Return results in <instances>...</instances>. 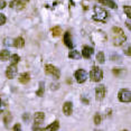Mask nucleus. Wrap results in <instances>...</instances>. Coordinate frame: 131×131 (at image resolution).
Segmentation results:
<instances>
[{
	"label": "nucleus",
	"mask_w": 131,
	"mask_h": 131,
	"mask_svg": "<svg viewBox=\"0 0 131 131\" xmlns=\"http://www.w3.org/2000/svg\"><path fill=\"white\" fill-rule=\"evenodd\" d=\"M111 38L115 46H120L127 41V36L124 32L120 27H113L111 33Z\"/></svg>",
	"instance_id": "nucleus-1"
},
{
	"label": "nucleus",
	"mask_w": 131,
	"mask_h": 131,
	"mask_svg": "<svg viewBox=\"0 0 131 131\" xmlns=\"http://www.w3.org/2000/svg\"><path fill=\"white\" fill-rule=\"evenodd\" d=\"M93 18H94L95 20H99V21H105L106 18H108V12H106V10H104L103 8L99 7V6H95Z\"/></svg>",
	"instance_id": "nucleus-2"
},
{
	"label": "nucleus",
	"mask_w": 131,
	"mask_h": 131,
	"mask_svg": "<svg viewBox=\"0 0 131 131\" xmlns=\"http://www.w3.org/2000/svg\"><path fill=\"white\" fill-rule=\"evenodd\" d=\"M90 77H91V81L100 82L102 79H103V72H102V70L100 67L93 66L90 71Z\"/></svg>",
	"instance_id": "nucleus-3"
},
{
	"label": "nucleus",
	"mask_w": 131,
	"mask_h": 131,
	"mask_svg": "<svg viewBox=\"0 0 131 131\" xmlns=\"http://www.w3.org/2000/svg\"><path fill=\"white\" fill-rule=\"evenodd\" d=\"M45 72H46V74H48V75H53V76H54V79H56V80H58L59 76H61V73H59L58 68H56L55 66L50 65V64L46 65Z\"/></svg>",
	"instance_id": "nucleus-4"
},
{
	"label": "nucleus",
	"mask_w": 131,
	"mask_h": 131,
	"mask_svg": "<svg viewBox=\"0 0 131 131\" xmlns=\"http://www.w3.org/2000/svg\"><path fill=\"white\" fill-rule=\"evenodd\" d=\"M118 97L121 102H130L131 101V92L130 90H127V88H123L119 92L118 94Z\"/></svg>",
	"instance_id": "nucleus-5"
},
{
	"label": "nucleus",
	"mask_w": 131,
	"mask_h": 131,
	"mask_svg": "<svg viewBox=\"0 0 131 131\" xmlns=\"http://www.w3.org/2000/svg\"><path fill=\"white\" fill-rule=\"evenodd\" d=\"M105 86L104 85H97L95 87V97H96L97 101H102L105 96Z\"/></svg>",
	"instance_id": "nucleus-6"
},
{
	"label": "nucleus",
	"mask_w": 131,
	"mask_h": 131,
	"mask_svg": "<svg viewBox=\"0 0 131 131\" xmlns=\"http://www.w3.org/2000/svg\"><path fill=\"white\" fill-rule=\"evenodd\" d=\"M86 77H87V74H86V72L84 70H77L76 72H75V79H76L77 83L82 84L84 83V82L86 81Z\"/></svg>",
	"instance_id": "nucleus-7"
},
{
	"label": "nucleus",
	"mask_w": 131,
	"mask_h": 131,
	"mask_svg": "<svg viewBox=\"0 0 131 131\" xmlns=\"http://www.w3.org/2000/svg\"><path fill=\"white\" fill-rule=\"evenodd\" d=\"M10 8L15 10H23L25 8V3L21 0H12L10 2Z\"/></svg>",
	"instance_id": "nucleus-8"
},
{
	"label": "nucleus",
	"mask_w": 131,
	"mask_h": 131,
	"mask_svg": "<svg viewBox=\"0 0 131 131\" xmlns=\"http://www.w3.org/2000/svg\"><path fill=\"white\" fill-rule=\"evenodd\" d=\"M17 74V66L16 65H10L8 66L7 71H6V75L8 79H14Z\"/></svg>",
	"instance_id": "nucleus-9"
},
{
	"label": "nucleus",
	"mask_w": 131,
	"mask_h": 131,
	"mask_svg": "<svg viewBox=\"0 0 131 131\" xmlns=\"http://www.w3.org/2000/svg\"><path fill=\"white\" fill-rule=\"evenodd\" d=\"M63 112L65 115H71L73 112V104L72 102H65L63 104Z\"/></svg>",
	"instance_id": "nucleus-10"
},
{
	"label": "nucleus",
	"mask_w": 131,
	"mask_h": 131,
	"mask_svg": "<svg viewBox=\"0 0 131 131\" xmlns=\"http://www.w3.org/2000/svg\"><path fill=\"white\" fill-rule=\"evenodd\" d=\"M93 48L92 47H88V46H84L83 47V50H82V53H81V55L84 57V58H90L91 56H92V54H93Z\"/></svg>",
	"instance_id": "nucleus-11"
},
{
	"label": "nucleus",
	"mask_w": 131,
	"mask_h": 131,
	"mask_svg": "<svg viewBox=\"0 0 131 131\" xmlns=\"http://www.w3.org/2000/svg\"><path fill=\"white\" fill-rule=\"evenodd\" d=\"M64 43H65V45L67 46L68 48L74 47V44H73V42H72V36H71V34L68 32H66L65 35H64Z\"/></svg>",
	"instance_id": "nucleus-12"
},
{
	"label": "nucleus",
	"mask_w": 131,
	"mask_h": 131,
	"mask_svg": "<svg viewBox=\"0 0 131 131\" xmlns=\"http://www.w3.org/2000/svg\"><path fill=\"white\" fill-rule=\"evenodd\" d=\"M45 119V114L43 112H36L34 114V122L35 124H41Z\"/></svg>",
	"instance_id": "nucleus-13"
},
{
	"label": "nucleus",
	"mask_w": 131,
	"mask_h": 131,
	"mask_svg": "<svg viewBox=\"0 0 131 131\" xmlns=\"http://www.w3.org/2000/svg\"><path fill=\"white\" fill-rule=\"evenodd\" d=\"M59 128V122L58 121H54L53 123H50L49 126H47L45 128V131H57Z\"/></svg>",
	"instance_id": "nucleus-14"
},
{
	"label": "nucleus",
	"mask_w": 131,
	"mask_h": 131,
	"mask_svg": "<svg viewBox=\"0 0 131 131\" xmlns=\"http://www.w3.org/2000/svg\"><path fill=\"white\" fill-rule=\"evenodd\" d=\"M29 80H30V75H29V73H23V74H20L19 75V82L20 83H23V84H26V83H28L29 82Z\"/></svg>",
	"instance_id": "nucleus-15"
},
{
	"label": "nucleus",
	"mask_w": 131,
	"mask_h": 131,
	"mask_svg": "<svg viewBox=\"0 0 131 131\" xmlns=\"http://www.w3.org/2000/svg\"><path fill=\"white\" fill-rule=\"evenodd\" d=\"M12 45L17 48H23L24 45H25V41H24L23 37H18V38H16L14 41V44H12Z\"/></svg>",
	"instance_id": "nucleus-16"
},
{
	"label": "nucleus",
	"mask_w": 131,
	"mask_h": 131,
	"mask_svg": "<svg viewBox=\"0 0 131 131\" xmlns=\"http://www.w3.org/2000/svg\"><path fill=\"white\" fill-rule=\"evenodd\" d=\"M97 1L101 2L102 5H104V6H109V7H111L112 9H117V5L113 2L112 0H97Z\"/></svg>",
	"instance_id": "nucleus-17"
},
{
	"label": "nucleus",
	"mask_w": 131,
	"mask_h": 131,
	"mask_svg": "<svg viewBox=\"0 0 131 131\" xmlns=\"http://www.w3.org/2000/svg\"><path fill=\"white\" fill-rule=\"evenodd\" d=\"M10 58V53L7 49H2L0 52V59L1 61H8Z\"/></svg>",
	"instance_id": "nucleus-18"
},
{
	"label": "nucleus",
	"mask_w": 131,
	"mask_h": 131,
	"mask_svg": "<svg viewBox=\"0 0 131 131\" xmlns=\"http://www.w3.org/2000/svg\"><path fill=\"white\" fill-rule=\"evenodd\" d=\"M68 57H70V58H74V59H80L82 57V55H81V53L77 52V50H72V52L68 54Z\"/></svg>",
	"instance_id": "nucleus-19"
},
{
	"label": "nucleus",
	"mask_w": 131,
	"mask_h": 131,
	"mask_svg": "<svg viewBox=\"0 0 131 131\" xmlns=\"http://www.w3.org/2000/svg\"><path fill=\"white\" fill-rule=\"evenodd\" d=\"M9 59L11 61V65H17V63H18V62H20V57H19L17 54L11 55Z\"/></svg>",
	"instance_id": "nucleus-20"
},
{
	"label": "nucleus",
	"mask_w": 131,
	"mask_h": 131,
	"mask_svg": "<svg viewBox=\"0 0 131 131\" xmlns=\"http://www.w3.org/2000/svg\"><path fill=\"white\" fill-rule=\"evenodd\" d=\"M52 33H53V36H55V37L61 36V35H62V28L58 27V26H56V27L53 28Z\"/></svg>",
	"instance_id": "nucleus-21"
},
{
	"label": "nucleus",
	"mask_w": 131,
	"mask_h": 131,
	"mask_svg": "<svg viewBox=\"0 0 131 131\" xmlns=\"http://www.w3.org/2000/svg\"><path fill=\"white\" fill-rule=\"evenodd\" d=\"M96 61L99 62V63L103 64L104 62H105V57H104V53L103 52H99L96 55Z\"/></svg>",
	"instance_id": "nucleus-22"
},
{
	"label": "nucleus",
	"mask_w": 131,
	"mask_h": 131,
	"mask_svg": "<svg viewBox=\"0 0 131 131\" xmlns=\"http://www.w3.org/2000/svg\"><path fill=\"white\" fill-rule=\"evenodd\" d=\"M44 91H45V86H44V82H41V84H39V90L37 91L36 94L38 95V96H42V95L44 94Z\"/></svg>",
	"instance_id": "nucleus-23"
},
{
	"label": "nucleus",
	"mask_w": 131,
	"mask_h": 131,
	"mask_svg": "<svg viewBox=\"0 0 131 131\" xmlns=\"http://www.w3.org/2000/svg\"><path fill=\"white\" fill-rule=\"evenodd\" d=\"M101 121H102L101 114H100V113H95V115H94V123L96 124V126H99V124L101 123Z\"/></svg>",
	"instance_id": "nucleus-24"
},
{
	"label": "nucleus",
	"mask_w": 131,
	"mask_h": 131,
	"mask_svg": "<svg viewBox=\"0 0 131 131\" xmlns=\"http://www.w3.org/2000/svg\"><path fill=\"white\" fill-rule=\"evenodd\" d=\"M12 120V117H11V114H10L9 112H7L6 113V115H5V124L6 126H8L9 124V122Z\"/></svg>",
	"instance_id": "nucleus-25"
},
{
	"label": "nucleus",
	"mask_w": 131,
	"mask_h": 131,
	"mask_svg": "<svg viewBox=\"0 0 131 131\" xmlns=\"http://www.w3.org/2000/svg\"><path fill=\"white\" fill-rule=\"evenodd\" d=\"M123 9H124L126 15L128 16V18H131V7H130V6H124Z\"/></svg>",
	"instance_id": "nucleus-26"
},
{
	"label": "nucleus",
	"mask_w": 131,
	"mask_h": 131,
	"mask_svg": "<svg viewBox=\"0 0 131 131\" xmlns=\"http://www.w3.org/2000/svg\"><path fill=\"white\" fill-rule=\"evenodd\" d=\"M6 20H7V18H6V16H5V15L0 14V26H1V25H3V24L6 23Z\"/></svg>",
	"instance_id": "nucleus-27"
},
{
	"label": "nucleus",
	"mask_w": 131,
	"mask_h": 131,
	"mask_svg": "<svg viewBox=\"0 0 131 131\" xmlns=\"http://www.w3.org/2000/svg\"><path fill=\"white\" fill-rule=\"evenodd\" d=\"M12 131H21V126L20 123H16L14 126V129H12Z\"/></svg>",
	"instance_id": "nucleus-28"
},
{
	"label": "nucleus",
	"mask_w": 131,
	"mask_h": 131,
	"mask_svg": "<svg viewBox=\"0 0 131 131\" xmlns=\"http://www.w3.org/2000/svg\"><path fill=\"white\" fill-rule=\"evenodd\" d=\"M23 118H24V121L28 122V121H29V119H30V115L28 114V113H25V114L23 115Z\"/></svg>",
	"instance_id": "nucleus-29"
},
{
	"label": "nucleus",
	"mask_w": 131,
	"mask_h": 131,
	"mask_svg": "<svg viewBox=\"0 0 131 131\" xmlns=\"http://www.w3.org/2000/svg\"><path fill=\"white\" fill-rule=\"evenodd\" d=\"M6 5H7V3H6L5 0H0V9H3V8L6 7Z\"/></svg>",
	"instance_id": "nucleus-30"
},
{
	"label": "nucleus",
	"mask_w": 131,
	"mask_h": 131,
	"mask_svg": "<svg viewBox=\"0 0 131 131\" xmlns=\"http://www.w3.org/2000/svg\"><path fill=\"white\" fill-rule=\"evenodd\" d=\"M130 52H131V47H130V46H129V47L126 49V54L128 55V56H130V55H131V53H130Z\"/></svg>",
	"instance_id": "nucleus-31"
},
{
	"label": "nucleus",
	"mask_w": 131,
	"mask_h": 131,
	"mask_svg": "<svg viewBox=\"0 0 131 131\" xmlns=\"http://www.w3.org/2000/svg\"><path fill=\"white\" fill-rule=\"evenodd\" d=\"M5 42H6V44H5V45H7V46H10V44H9V43H10V39H8V38H7Z\"/></svg>",
	"instance_id": "nucleus-32"
},
{
	"label": "nucleus",
	"mask_w": 131,
	"mask_h": 131,
	"mask_svg": "<svg viewBox=\"0 0 131 131\" xmlns=\"http://www.w3.org/2000/svg\"><path fill=\"white\" fill-rule=\"evenodd\" d=\"M1 106H2V101H1V99H0V113L2 112V110H1Z\"/></svg>",
	"instance_id": "nucleus-33"
},
{
	"label": "nucleus",
	"mask_w": 131,
	"mask_h": 131,
	"mask_svg": "<svg viewBox=\"0 0 131 131\" xmlns=\"http://www.w3.org/2000/svg\"><path fill=\"white\" fill-rule=\"evenodd\" d=\"M34 131H43V130H42L41 128H35V129H34Z\"/></svg>",
	"instance_id": "nucleus-34"
},
{
	"label": "nucleus",
	"mask_w": 131,
	"mask_h": 131,
	"mask_svg": "<svg viewBox=\"0 0 131 131\" xmlns=\"http://www.w3.org/2000/svg\"><path fill=\"white\" fill-rule=\"evenodd\" d=\"M127 26H128V28H129V29H130V23H128V21H127Z\"/></svg>",
	"instance_id": "nucleus-35"
},
{
	"label": "nucleus",
	"mask_w": 131,
	"mask_h": 131,
	"mask_svg": "<svg viewBox=\"0 0 131 131\" xmlns=\"http://www.w3.org/2000/svg\"><path fill=\"white\" fill-rule=\"evenodd\" d=\"M122 131H128V130H122Z\"/></svg>",
	"instance_id": "nucleus-36"
},
{
	"label": "nucleus",
	"mask_w": 131,
	"mask_h": 131,
	"mask_svg": "<svg viewBox=\"0 0 131 131\" xmlns=\"http://www.w3.org/2000/svg\"><path fill=\"white\" fill-rule=\"evenodd\" d=\"M25 1H28V0H25Z\"/></svg>",
	"instance_id": "nucleus-37"
}]
</instances>
